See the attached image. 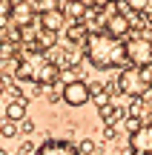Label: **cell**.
<instances>
[{"label":"cell","mask_w":152,"mask_h":155,"mask_svg":"<svg viewBox=\"0 0 152 155\" xmlns=\"http://www.w3.org/2000/svg\"><path fill=\"white\" fill-rule=\"evenodd\" d=\"M6 23H9V17H3V15H0V29H3Z\"/></svg>","instance_id":"obj_19"},{"label":"cell","mask_w":152,"mask_h":155,"mask_svg":"<svg viewBox=\"0 0 152 155\" xmlns=\"http://www.w3.org/2000/svg\"><path fill=\"white\" fill-rule=\"evenodd\" d=\"M101 118L103 121H115V118H118V109H115V104H106V106H101Z\"/></svg>","instance_id":"obj_17"},{"label":"cell","mask_w":152,"mask_h":155,"mask_svg":"<svg viewBox=\"0 0 152 155\" xmlns=\"http://www.w3.org/2000/svg\"><path fill=\"white\" fill-rule=\"evenodd\" d=\"M83 55L95 69H121L126 61V43L109 32H89L83 43Z\"/></svg>","instance_id":"obj_1"},{"label":"cell","mask_w":152,"mask_h":155,"mask_svg":"<svg viewBox=\"0 0 152 155\" xmlns=\"http://www.w3.org/2000/svg\"><path fill=\"white\" fill-rule=\"evenodd\" d=\"M129 152L132 155H152V124H144L141 129L129 135Z\"/></svg>","instance_id":"obj_5"},{"label":"cell","mask_w":152,"mask_h":155,"mask_svg":"<svg viewBox=\"0 0 152 155\" xmlns=\"http://www.w3.org/2000/svg\"><path fill=\"white\" fill-rule=\"evenodd\" d=\"M66 12L63 9H55V12H46V15H40V26L46 29V32H66Z\"/></svg>","instance_id":"obj_8"},{"label":"cell","mask_w":152,"mask_h":155,"mask_svg":"<svg viewBox=\"0 0 152 155\" xmlns=\"http://www.w3.org/2000/svg\"><path fill=\"white\" fill-rule=\"evenodd\" d=\"M63 12H66L69 17H75L78 23H83V20H86V15H89V6L80 3V0H66V9H63Z\"/></svg>","instance_id":"obj_12"},{"label":"cell","mask_w":152,"mask_h":155,"mask_svg":"<svg viewBox=\"0 0 152 155\" xmlns=\"http://www.w3.org/2000/svg\"><path fill=\"white\" fill-rule=\"evenodd\" d=\"M103 32H109V35H115V38L124 40V35L132 32V17H129V12H118V15H112L106 20V26H103Z\"/></svg>","instance_id":"obj_7"},{"label":"cell","mask_w":152,"mask_h":155,"mask_svg":"<svg viewBox=\"0 0 152 155\" xmlns=\"http://www.w3.org/2000/svg\"><path fill=\"white\" fill-rule=\"evenodd\" d=\"M0 135H3V138H15V135H17V127H15V121L3 118V121H0Z\"/></svg>","instance_id":"obj_15"},{"label":"cell","mask_w":152,"mask_h":155,"mask_svg":"<svg viewBox=\"0 0 152 155\" xmlns=\"http://www.w3.org/2000/svg\"><path fill=\"white\" fill-rule=\"evenodd\" d=\"M11 3H17V0H11Z\"/></svg>","instance_id":"obj_23"},{"label":"cell","mask_w":152,"mask_h":155,"mask_svg":"<svg viewBox=\"0 0 152 155\" xmlns=\"http://www.w3.org/2000/svg\"><path fill=\"white\" fill-rule=\"evenodd\" d=\"M32 17H34L32 0H17V3L11 6V23H15V26H29Z\"/></svg>","instance_id":"obj_9"},{"label":"cell","mask_w":152,"mask_h":155,"mask_svg":"<svg viewBox=\"0 0 152 155\" xmlns=\"http://www.w3.org/2000/svg\"><path fill=\"white\" fill-rule=\"evenodd\" d=\"M89 101H92V86L86 81L75 78V81L63 83V104H69V106H86Z\"/></svg>","instance_id":"obj_4"},{"label":"cell","mask_w":152,"mask_h":155,"mask_svg":"<svg viewBox=\"0 0 152 155\" xmlns=\"http://www.w3.org/2000/svg\"><path fill=\"white\" fill-rule=\"evenodd\" d=\"M0 61H3V52H0Z\"/></svg>","instance_id":"obj_21"},{"label":"cell","mask_w":152,"mask_h":155,"mask_svg":"<svg viewBox=\"0 0 152 155\" xmlns=\"http://www.w3.org/2000/svg\"><path fill=\"white\" fill-rule=\"evenodd\" d=\"M109 3H124V0H109Z\"/></svg>","instance_id":"obj_20"},{"label":"cell","mask_w":152,"mask_h":155,"mask_svg":"<svg viewBox=\"0 0 152 155\" xmlns=\"http://www.w3.org/2000/svg\"><path fill=\"white\" fill-rule=\"evenodd\" d=\"M63 35H66V40L72 46H83L86 38H89V29H86V23H69Z\"/></svg>","instance_id":"obj_10"},{"label":"cell","mask_w":152,"mask_h":155,"mask_svg":"<svg viewBox=\"0 0 152 155\" xmlns=\"http://www.w3.org/2000/svg\"><path fill=\"white\" fill-rule=\"evenodd\" d=\"M55 40H57V35H55V32H46V29H43V35H40V40H37L34 46H37L40 52H46V49H49L52 43H55Z\"/></svg>","instance_id":"obj_14"},{"label":"cell","mask_w":152,"mask_h":155,"mask_svg":"<svg viewBox=\"0 0 152 155\" xmlns=\"http://www.w3.org/2000/svg\"><path fill=\"white\" fill-rule=\"evenodd\" d=\"M0 155H6V152H3V150H0Z\"/></svg>","instance_id":"obj_22"},{"label":"cell","mask_w":152,"mask_h":155,"mask_svg":"<svg viewBox=\"0 0 152 155\" xmlns=\"http://www.w3.org/2000/svg\"><path fill=\"white\" fill-rule=\"evenodd\" d=\"M126 61L138 69L152 66V38L147 35H135V38L126 40Z\"/></svg>","instance_id":"obj_2"},{"label":"cell","mask_w":152,"mask_h":155,"mask_svg":"<svg viewBox=\"0 0 152 155\" xmlns=\"http://www.w3.org/2000/svg\"><path fill=\"white\" fill-rule=\"evenodd\" d=\"M80 3H86V6H89V9H95V6H106L109 0H80Z\"/></svg>","instance_id":"obj_18"},{"label":"cell","mask_w":152,"mask_h":155,"mask_svg":"<svg viewBox=\"0 0 152 155\" xmlns=\"http://www.w3.org/2000/svg\"><path fill=\"white\" fill-rule=\"evenodd\" d=\"M34 155H80V152H78V144H72V141L49 138L34 150Z\"/></svg>","instance_id":"obj_6"},{"label":"cell","mask_w":152,"mask_h":155,"mask_svg":"<svg viewBox=\"0 0 152 155\" xmlns=\"http://www.w3.org/2000/svg\"><path fill=\"white\" fill-rule=\"evenodd\" d=\"M78 152H80V155H95V152H98V144H95L92 138H83V141L78 144Z\"/></svg>","instance_id":"obj_16"},{"label":"cell","mask_w":152,"mask_h":155,"mask_svg":"<svg viewBox=\"0 0 152 155\" xmlns=\"http://www.w3.org/2000/svg\"><path fill=\"white\" fill-rule=\"evenodd\" d=\"M118 89L124 95H132V98H144V95L149 92V81H147V75H144V69L129 66V69H124V72L118 75Z\"/></svg>","instance_id":"obj_3"},{"label":"cell","mask_w":152,"mask_h":155,"mask_svg":"<svg viewBox=\"0 0 152 155\" xmlns=\"http://www.w3.org/2000/svg\"><path fill=\"white\" fill-rule=\"evenodd\" d=\"M3 118H9V121H26V98H15V101H9L6 104V109H3Z\"/></svg>","instance_id":"obj_11"},{"label":"cell","mask_w":152,"mask_h":155,"mask_svg":"<svg viewBox=\"0 0 152 155\" xmlns=\"http://www.w3.org/2000/svg\"><path fill=\"white\" fill-rule=\"evenodd\" d=\"M32 6H34V12H37V15H46V12L60 9V6H57V0H32Z\"/></svg>","instance_id":"obj_13"}]
</instances>
